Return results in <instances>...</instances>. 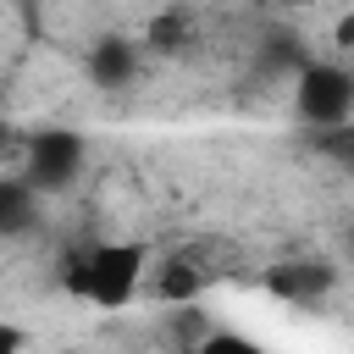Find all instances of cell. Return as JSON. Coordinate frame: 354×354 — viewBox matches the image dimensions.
I'll use <instances>...</instances> for the list:
<instances>
[{
	"mask_svg": "<svg viewBox=\"0 0 354 354\" xmlns=\"http://www.w3.org/2000/svg\"><path fill=\"white\" fill-rule=\"evenodd\" d=\"M149 271V249L144 243H83L66 260V293L100 310H122Z\"/></svg>",
	"mask_w": 354,
	"mask_h": 354,
	"instance_id": "6da1fadb",
	"label": "cell"
},
{
	"mask_svg": "<svg viewBox=\"0 0 354 354\" xmlns=\"http://www.w3.org/2000/svg\"><path fill=\"white\" fill-rule=\"evenodd\" d=\"M293 111L321 133L348 127L354 122V72L337 61H304L293 77Z\"/></svg>",
	"mask_w": 354,
	"mask_h": 354,
	"instance_id": "7a4b0ae2",
	"label": "cell"
},
{
	"mask_svg": "<svg viewBox=\"0 0 354 354\" xmlns=\"http://www.w3.org/2000/svg\"><path fill=\"white\" fill-rule=\"evenodd\" d=\"M83 160H88L83 133H72V127H39L22 144V183L33 194H66L83 177Z\"/></svg>",
	"mask_w": 354,
	"mask_h": 354,
	"instance_id": "3957f363",
	"label": "cell"
},
{
	"mask_svg": "<svg viewBox=\"0 0 354 354\" xmlns=\"http://www.w3.org/2000/svg\"><path fill=\"white\" fill-rule=\"evenodd\" d=\"M216 260V243H183V249H171L166 254V266H160V277H155V293L171 304H188L194 293H205L227 266H210Z\"/></svg>",
	"mask_w": 354,
	"mask_h": 354,
	"instance_id": "277c9868",
	"label": "cell"
},
{
	"mask_svg": "<svg viewBox=\"0 0 354 354\" xmlns=\"http://www.w3.org/2000/svg\"><path fill=\"white\" fill-rule=\"evenodd\" d=\"M83 66H88V83H94V88L122 94V88H133V83H138V66H144V61H138V44H133V39L105 33V39H94V44H88Z\"/></svg>",
	"mask_w": 354,
	"mask_h": 354,
	"instance_id": "5b68a950",
	"label": "cell"
},
{
	"mask_svg": "<svg viewBox=\"0 0 354 354\" xmlns=\"http://www.w3.org/2000/svg\"><path fill=\"white\" fill-rule=\"evenodd\" d=\"M266 288L288 304H315L332 293V266L326 260H282L266 271Z\"/></svg>",
	"mask_w": 354,
	"mask_h": 354,
	"instance_id": "8992f818",
	"label": "cell"
},
{
	"mask_svg": "<svg viewBox=\"0 0 354 354\" xmlns=\"http://www.w3.org/2000/svg\"><path fill=\"white\" fill-rule=\"evenodd\" d=\"M39 221V194L22 177H0V238H22Z\"/></svg>",
	"mask_w": 354,
	"mask_h": 354,
	"instance_id": "52a82bcc",
	"label": "cell"
},
{
	"mask_svg": "<svg viewBox=\"0 0 354 354\" xmlns=\"http://www.w3.org/2000/svg\"><path fill=\"white\" fill-rule=\"evenodd\" d=\"M194 354H271L266 343H254L249 332H232V326H216V332H205L199 337V348Z\"/></svg>",
	"mask_w": 354,
	"mask_h": 354,
	"instance_id": "ba28073f",
	"label": "cell"
},
{
	"mask_svg": "<svg viewBox=\"0 0 354 354\" xmlns=\"http://www.w3.org/2000/svg\"><path fill=\"white\" fill-rule=\"evenodd\" d=\"M315 149H321L326 160H337L343 171H354V122L337 127V133H315Z\"/></svg>",
	"mask_w": 354,
	"mask_h": 354,
	"instance_id": "9c48e42d",
	"label": "cell"
},
{
	"mask_svg": "<svg viewBox=\"0 0 354 354\" xmlns=\"http://www.w3.org/2000/svg\"><path fill=\"white\" fill-rule=\"evenodd\" d=\"M22 343H28V337H22V326L0 315V354H22Z\"/></svg>",
	"mask_w": 354,
	"mask_h": 354,
	"instance_id": "30bf717a",
	"label": "cell"
},
{
	"mask_svg": "<svg viewBox=\"0 0 354 354\" xmlns=\"http://www.w3.org/2000/svg\"><path fill=\"white\" fill-rule=\"evenodd\" d=\"M22 144H28V133H17L11 122H0V160L6 155H22Z\"/></svg>",
	"mask_w": 354,
	"mask_h": 354,
	"instance_id": "8fae6325",
	"label": "cell"
},
{
	"mask_svg": "<svg viewBox=\"0 0 354 354\" xmlns=\"http://www.w3.org/2000/svg\"><path fill=\"white\" fill-rule=\"evenodd\" d=\"M348 254H354V232H348Z\"/></svg>",
	"mask_w": 354,
	"mask_h": 354,
	"instance_id": "7c38bea8",
	"label": "cell"
}]
</instances>
